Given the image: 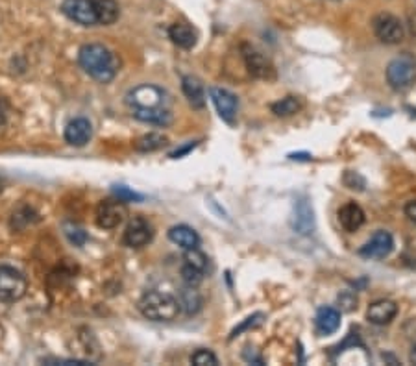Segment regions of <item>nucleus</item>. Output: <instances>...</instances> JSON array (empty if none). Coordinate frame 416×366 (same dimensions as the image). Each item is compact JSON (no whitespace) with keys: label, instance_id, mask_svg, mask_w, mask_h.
<instances>
[{"label":"nucleus","instance_id":"obj_1","mask_svg":"<svg viewBox=\"0 0 416 366\" xmlns=\"http://www.w3.org/2000/svg\"><path fill=\"white\" fill-rule=\"evenodd\" d=\"M78 61H80V67L93 80H97L100 83L112 82L119 73V67H121L117 54L100 43L83 45L78 52Z\"/></svg>","mask_w":416,"mask_h":366},{"label":"nucleus","instance_id":"obj_2","mask_svg":"<svg viewBox=\"0 0 416 366\" xmlns=\"http://www.w3.org/2000/svg\"><path fill=\"white\" fill-rule=\"evenodd\" d=\"M137 305H139L141 314L152 322H172L182 311L178 298L169 293H160V290L145 293Z\"/></svg>","mask_w":416,"mask_h":366},{"label":"nucleus","instance_id":"obj_3","mask_svg":"<svg viewBox=\"0 0 416 366\" xmlns=\"http://www.w3.org/2000/svg\"><path fill=\"white\" fill-rule=\"evenodd\" d=\"M28 281L25 274L10 265H0V302L13 304L26 294Z\"/></svg>","mask_w":416,"mask_h":366},{"label":"nucleus","instance_id":"obj_4","mask_svg":"<svg viewBox=\"0 0 416 366\" xmlns=\"http://www.w3.org/2000/svg\"><path fill=\"white\" fill-rule=\"evenodd\" d=\"M387 82L394 91H407L416 82V65L411 58L392 59L387 65Z\"/></svg>","mask_w":416,"mask_h":366},{"label":"nucleus","instance_id":"obj_5","mask_svg":"<svg viewBox=\"0 0 416 366\" xmlns=\"http://www.w3.org/2000/svg\"><path fill=\"white\" fill-rule=\"evenodd\" d=\"M167 93L155 85H139L126 95V104L131 110L167 107Z\"/></svg>","mask_w":416,"mask_h":366},{"label":"nucleus","instance_id":"obj_6","mask_svg":"<svg viewBox=\"0 0 416 366\" xmlns=\"http://www.w3.org/2000/svg\"><path fill=\"white\" fill-rule=\"evenodd\" d=\"M372 26H374V34H376V37L385 45L402 43L403 37H405L403 23L391 13L376 15L372 20Z\"/></svg>","mask_w":416,"mask_h":366},{"label":"nucleus","instance_id":"obj_7","mask_svg":"<svg viewBox=\"0 0 416 366\" xmlns=\"http://www.w3.org/2000/svg\"><path fill=\"white\" fill-rule=\"evenodd\" d=\"M242 59L246 65L248 73L252 74L257 80H274L276 78V69L272 65V61L266 58L265 54L259 52L257 49L250 47V45H242L241 47Z\"/></svg>","mask_w":416,"mask_h":366},{"label":"nucleus","instance_id":"obj_8","mask_svg":"<svg viewBox=\"0 0 416 366\" xmlns=\"http://www.w3.org/2000/svg\"><path fill=\"white\" fill-rule=\"evenodd\" d=\"M61 11L65 17L74 20L76 25L82 26H97V11L93 6V0H64Z\"/></svg>","mask_w":416,"mask_h":366},{"label":"nucleus","instance_id":"obj_9","mask_svg":"<svg viewBox=\"0 0 416 366\" xmlns=\"http://www.w3.org/2000/svg\"><path fill=\"white\" fill-rule=\"evenodd\" d=\"M392 250H394V237L385 230H379L370 237V241L359 248V256L364 259H385L391 256Z\"/></svg>","mask_w":416,"mask_h":366},{"label":"nucleus","instance_id":"obj_10","mask_svg":"<svg viewBox=\"0 0 416 366\" xmlns=\"http://www.w3.org/2000/svg\"><path fill=\"white\" fill-rule=\"evenodd\" d=\"M126 218V206L122 200H104L97 208V224L104 230H113L121 226Z\"/></svg>","mask_w":416,"mask_h":366},{"label":"nucleus","instance_id":"obj_11","mask_svg":"<svg viewBox=\"0 0 416 366\" xmlns=\"http://www.w3.org/2000/svg\"><path fill=\"white\" fill-rule=\"evenodd\" d=\"M209 97H211V100H213L220 119H222L224 122H227V124H233L235 119H237V110H239L237 97H235L232 91L222 89V87H211V89H209Z\"/></svg>","mask_w":416,"mask_h":366},{"label":"nucleus","instance_id":"obj_12","mask_svg":"<svg viewBox=\"0 0 416 366\" xmlns=\"http://www.w3.org/2000/svg\"><path fill=\"white\" fill-rule=\"evenodd\" d=\"M154 239V228L146 218L137 217L130 222L124 230V235H122V242L128 246V248H143L148 242Z\"/></svg>","mask_w":416,"mask_h":366},{"label":"nucleus","instance_id":"obj_13","mask_svg":"<svg viewBox=\"0 0 416 366\" xmlns=\"http://www.w3.org/2000/svg\"><path fill=\"white\" fill-rule=\"evenodd\" d=\"M398 314V305L392 300H376L368 305L367 318L368 322L376 324V326H387L391 324Z\"/></svg>","mask_w":416,"mask_h":366},{"label":"nucleus","instance_id":"obj_14","mask_svg":"<svg viewBox=\"0 0 416 366\" xmlns=\"http://www.w3.org/2000/svg\"><path fill=\"white\" fill-rule=\"evenodd\" d=\"M93 135V126L85 117H78L65 128V141L73 146H85Z\"/></svg>","mask_w":416,"mask_h":366},{"label":"nucleus","instance_id":"obj_15","mask_svg":"<svg viewBox=\"0 0 416 366\" xmlns=\"http://www.w3.org/2000/svg\"><path fill=\"white\" fill-rule=\"evenodd\" d=\"M292 228L300 235H309L315 230V217H313V208L309 202L302 198L295 203V215H292Z\"/></svg>","mask_w":416,"mask_h":366},{"label":"nucleus","instance_id":"obj_16","mask_svg":"<svg viewBox=\"0 0 416 366\" xmlns=\"http://www.w3.org/2000/svg\"><path fill=\"white\" fill-rule=\"evenodd\" d=\"M364 220H367V217H364L363 208H361L359 203L346 202L343 208L339 209V222L346 232H357L359 228L364 224Z\"/></svg>","mask_w":416,"mask_h":366},{"label":"nucleus","instance_id":"obj_17","mask_svg":"<svg viewBox=\"0 0 416 366\" xmlns=\"http://www.w3.org/2000/svg\"><path fill=\"white\" fill-rule=\"evenodd\" d=\"M315 326L320 335H331L340 328V311L335 307H320L316 311Z\"/></svg>","mask_w":416,"mask_h":366},{"label":"nucleus","instance_id":"obj_18","mask_svg":"<svg viewBox=\"0 0 416 366\" xmlns=\"http://www.w3.org/2000/svg\"><path fill=\"white\" fill-rule=\"evenodd\" d=\"M182 91H184L185 98H187V102H189L194 110H202L206 106V89H203L202 82H200L198 78H182Z\"/></svg>","mask_w":416,"mask_h":366},{"label":"nucleus","instance_id":"obj_19","mask_svg":"<svg viewBox=\"0 0 416 366\" xmlns=\"http://www.w3.org/2000/svg\"><path fill=\"white\" fill-rule=\"evenodd\" d=\"M169 239L184 250H191V248H198L200 246V235L187 224H178V226L170 228Z\"/></svg>","mask_w":416,"mask_h":366},{"label":"nucleus","instance_id":"obj_20","mask_svg":"<svg viewBox=\"0 0 416 366\" xmlns=\"http://www.w3.org/2000/svg\"><path fill=\"white\" fill-rule=\"evenodd\" d=\"M169 37L179 49L189 50L196 45V32L189 25H184V23H176V25L170 26Z\"/></svg>","mask_w":416,"mask_h":366},{"label":"nucleus","instance_id":"obj_21","mask_svg":"<svg viewBox=\"0 0 416 366\" xmlns=\"http://www.w3.org/2000/svg\"><path fill=\"white\" fill-rule=\"evenodd\" d=\"M133 117L141 122L155 126H169L172 122V113L167 107H148V110H133Z\"/></svg>","mask_w":416,"mask_h":366},{"label":"nucleus","instance_id":"obj_22","mask_svg":"<svg viewBox=\"0 0 416 366\" xmlns=\"http://www.w3.org/2000/svg\"><path fill=\"white\" fill-rule=\"evenodd\" d=\"M93 6L97 11L98 25H113L121 15V8L117 4V0H93Z\"/></svg>","mask_w":416,"mask_h":366},{"label":"nucleus","instance_id":"obj_23","mask_svg":"<svg viewBox=\"0 0 416 366\" xmlns=\"http://www.w3.org/2000/svg\"><path fill=\"white\" fill-rule=\"evenodd\" d=\"M179 307L184 309L185 313L189 314H196L200 313V309H202V304H203V300L202 296H200V293L196 290V287H185L182 293H179Z\"/></svg>","mask_w":416,"mask_h":366},{"label":"nucleus","instance_id":"obj_24","mask_svg":"<svg viewBox=\"0 0 416 366\" xmlns=\"http://www.w3.org/2000/svg\"><path fill=\"white\" fill-rule=\"evenodd\" d=\"M165 145H167V137L163 134L150 131L136 141V150L137 152H155V150L163 148Z\"/></svg>","mask_w":416,"mask_h":366},{"label":"nucleus","instance_id":"obj_25","mask_svg":"<svg viewBox=\"0 0 416 366\" xmlns=\"http://www.w3.org/2000/svg\"><path fill=\"white\" fill-rule=\"evenodd\" d=\"M272 113L276 117H292L302 110V102L298 97H285L274 102L271 106Z\"/></svg>","mask_w":416,"mask_h":366},{"label":"nucleus","instance_id":"obj_26","mask_svg":"<svg viewBox=\"0 0 416 366\" xmlns=\"http://www.w3.org/2000/svg\"><path fill=\"white\" fill-rule=\"evenodd\" d=\"M184 263L185 265H191L194 266V268L202 270V272H206L208 270V256L203 254V252H200L198 248H191V250H185L184 254Z\"/></svg>","mask_w":416,"mask_h":366},{"label":"nucleus","instance_id":"obj_27","mask_svg":"<svg viewBox=\"0 0 416 366\" xmlns=\"http://www.w3.org/2000/svg\"><path fill=\"white\" fill-rule=\"evenodd\" d=\"M64 230H65V235H67V239L73 242L74 246H83L85 244V241H88V233L83 232L80 226H76V224H71V222H67V224H64Z\"/></svg>","mask_w":416,"mask_h":366},{"label":"nucleus","instance_id":"obj_28","mask_svg":"<svg viewBox=\"0 0 416 366\" xmlns=\"http://www.w3.org/2000/svg\"><path fill=\"white\" fill-rule=\"evenodd\" d=\"M203 274H206V272L194 268V266L191 265H185V263L184 266H182V278H184V283L189 285V287H198V285L203 281Z\"/></svg>","mask_w":416,"mask_h":366},{"label":"nucleus","instance_id":"obj_29","mask_svg":"<svg viewBox=\"0 0 416 366\" xmlns=\"http://www.w3.org/2000/svg\"><path fill=\"white\" fill-rule=\"evenodd\" d=\"M191 362L194 366H217L218 359L213 352L209 350H196V352L191 355Z\"/></svg>","mask_w":416,"mask_h":366},{"label":"nucleus","instance_id":"obj_30","mask_svg":"<svg viewBox=\"0 0 416 366\" xmlns=\"http://www.w3.org/2000/svg\"><path fill=\"white\" fill-rule=\"evenodd\" d=\"M263 320H265V314L263 313H256V314H252V317H248L246 320L241 324V326H237V328L233 329L232 335H230V338H235L237 335H241L242 331H248V329H254V328H257V326H261Z\"/></svg>","mask_w":416,"mask_h":366},{"label":"nucleus","instance_id":"obj_31","mask_svg":"<svg viewBox=\"0 0 416 366\" xmlns=\"http://www.w3.org/2000/svg\"><path fill=\"white\" fill-rule=\"evenodd\" d=\"M344 185L348 189H352V191H364V187H367V179H364L361 174L348 170V172L344 174Z\"/></svg>","mask_w":416,"mask_h":366},{"label":"nucleus","instance_id":"obj_32","mask_svg":"<svg viewBox=\"0 0 416 366\" xmlns=\"http://www.w3.org/2000/svg\"><path fill=\"white\" fill-rule=\"evenodd\" d=\"M339 305L340 311H353V309H357V296L352 293V290H344V293L339 294Z\"/></svg>","mask_w":416,"mask_h":366},{"label":"nucleus","instance_id":"obj_33","mask_svg":"<svg viewBox=\"0 0 416 366\" xmlns=\"http://www.w3.org/2000/svg\"><path fill=\"white\" fill-rule=\"evenodd\" d=\"M115 194L119 196V200H122V202H128V200H141L139 194L131 193L130 189L126 187H117Z\"/></svg>","mask_w":416,"mask_h":366},{"label":"nucleus","instance_id":"obj_34","mask_svg":"<svg viewBox=\"0 0 416 366\" xmlns=\"http://www.w3.org/2000/svg\"><path fill=\"white\" fill-rule=\"evenodd\" d=\"M242 357H244V361H246V362H252V365H259V366L265 365V361H263V357L259 355V353H256V352L250 353V352H248V350H246V352L242 353Z\"/></svg>","mask_w":416,"mask_h":366},{"label":"nucleus","instance_id":"obj_35","mask_svg":"<svg viewBox=\"0 0 416 366\" xmlns=\"http://www.w3.org/2000/svg\"><path fill=\"white\" fill-rule=\"evenodd\" d=\"M405 217L409 218V220L412 222V224H416V200H411V202H407L405 206Z\"/></svg>","mask_w":416,"mask_h":366},{"label":"nucleus","instance_id":"obj_36","mask_svg":"<svg viewBox=\"0 0 416 366\" xmlns=\"http://www.w3.org/2000/svg\"><path fill=\"white\" fill-rule=\"evenodd\" d=\"M409 361H411L412 365H416V344H415V346H412L411 355H409Z\"/></svg>","mask_w":416,"mask_h":366},{"label":"nucleus","instance_id":"obj_37","mask_svg":"<svg viewBox=\"0 0 416 366\" xmlns=\"http://www.w3.org/2000/svg\"><path fill=\"white\" fill-rule=\"evenodd\" d=\"M2 122H4V110L0 106V126H2Z\"/></svg>","mask_w":416,"mask_h":366}]
</instances>
